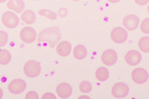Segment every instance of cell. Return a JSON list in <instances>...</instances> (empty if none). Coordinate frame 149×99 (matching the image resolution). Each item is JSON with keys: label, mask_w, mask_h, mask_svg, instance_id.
<instances>
[{"label": "cell", "mask_w": 149, "mask_h": 99, "mask_svg": "<svg viewBox=\"0 0 149 99\" xmlns=\"http://www.w3.org/2000/svg\"><path fill=\"white\" fill-rule=\"evenodd\" d=\"M79 98L90 99V97H88V96H86V95H82V96H80V97H79Z\"/></svg>", "instance_id": "obj_29"}, {"label": "cell", "mask_w": 149, "mask_h": 99, "mask_svg": "<svg viewBox=\"0 0 149 99\" xmlns=\"http://www.w3.org/2000/svg\"><path fill=\"white\" fill-rule=\"evenodd\" d=\"M72 1H80V0H72Z\"/></svg>", "instance_id": "obj_32"}, {"label": "cell", "mask_w": 149, "mask_h": 99, "mask_svg": "<svg viewBox=\"0 0 149 99\" xmlns=\"http://www.w3.org/2000/svg\"><path fill=\"white\" fill-rule=\"evenodd\" d=\"M109 3H118L120 0H108Z\"/></svg>", "instance_id": "obj_28"}, {"label": "cell", "mask_w": 149, "mask_h": 99, "mask_svg": "<svg viewBox=\"0 0 149 99\" xmlns=\"http://www.w3.org/2000/svg\"><path fill=\"white\" fill-rule=\"evenodd\" d=\"M139 49L143 52L148 53L149 51V38L148 37H142L139 42Z\"/></svg>", "instance_id": "obj_19"}, {"label": "cell", "mask_w": 149, "mask_h": 99, "mask_svg": "<svg viewBox=\"0 0 149 99\" xmlns=\"http://www.w3.org/2000/svg\"><path fill=\"white\" fill-rule=\"evenodd\" d=\"M73 55L76 60H81L87 55V50L84 45H77L73 50Z\"/></svg>", "instance_id": "obj_15"}, {"label": "cell", "mask_w": 149, "mask_h": 99, "mask_svg": "<svg viewBox=\"0 0 149 99\" xmlns=\"http://www.w3.org/2000/svg\"><path fill=\"white\" fill-rule=\"evenodd\" d=\"M56 93L61 98H67L72 93V88L67 83H61L56 87Z\"/></svg>", "instance_id": "obj_12"}, {"label": "cell", "mask_w": 149, "mask_h": 99, "mask_svg": "<svg viewBox=\"0 0 149 99\" xmlns=\"http://www.w3.org/2000/svg\"><path fill=\"white\" fill-rule=\"evenodd\" d=\"M140 29L143 33L148 34L149 33V19L146 18L143 21H142L141 25H140Z\"/></svg>", "instance_id": "obj_23"}, {"label": "cell", "mask_w": 149, "mask_h": 99, "mask_svg": "<svg viewBox=\"0 0 149 99\" xmlns=\"http://www.w3.org/2000/svg\"><path fill=\"white\" fill-rule=\"evenodd\" d=\"M80 91L83 93H88L92 90V84L89 81H83L79 86Z\"/></svg>", "instance_id": "obj_21"}, {"label": "cell", "mask_w": 149, "mask_h": 99, "mask_svg": "<svg viewBox=\"0 0 149 99\" xmlns=\"http://www.w3.org/2000/svg\"><path fill=\"white\" fill-rule=\"evenodd\" d=\"M11 54L5 49L0 50V64L5 65L11 61Z\"/></svg>", "instance_id": "obj_18"}, {"label": "cell", "mask_w": 149, "mask_h": 99, "mask_svg": "<svg viewBox=\"0 0 149 99\" xmlns=\"http://www.w3.org/2000/svg\"><path fill=\"white\" fill-rule=\"evenodd\" d=\"M8 36L7 32L4 31H0V47L4 46L8 43Z\"/></svg>", "instance_id": "obj_22"}, {"label": "cell", "mask_w": 149, "mask_h": 99, "mask_svg": "<svg viewBox=\"0 0 149 99\" xmlns=\"http://www.w3.org/2000/svg\"><path fill=\"white\" fill-rule=\"evenodd\" d=\"M7 0H0V3H5Z\"/></svg>", "instance_id": "obj_31"}, {"label": "cell", "mask_w": 149, "mask_h": 99, "mask_svg": "<svg viewBox=\"0 0 149 99\" xmlns=\"http://www.w3.org/2000/svg\"><path fill=\"white\" fill-rule=\"evenodd\" d=\"M21 19L24 23L31 25L32 23H34V21L36 20V14L33 11L27 10L22 13Z\"/></svg>", "instance_id": "obj_16"}, {"label": "cell", "mask_w": 149, "mask_h": 99, "mask_svg": "<svg viewBox=\"0 0 149 99\" xmlns=\"http://www.w3.org/2000/svg\"><path fill=\"white\" fill-rule=\"evenodd\" d=\"M61 38V33L58 27L52 26L43 29L39 33L38 42L43 46H47L49 47L56 46L58 44L59 41Z\"/></svg>", "instance_id": "obj_1"}, {"label": "cell", "mask_w": 149, "mask_h": 99, "mask_svg": "<svg viewBox=\"0 0 149 99\" xmlns=\"http://www.w3.org/2000/svg\"><path fill=\"white\" fill-rule=\"evenodd\" d=\"M42 71L41 64L35 60H29L24 65V73L27 77L35 78L37 77Z\"/></svg>", "instance_id": "obj_2"}, {"label": "cell", "mask_w": 149, "mask_h": 99, "mask_svg": "<svg viewBox=\"0 0 149 99\" xmlns=\"http://www.w3.org/2000/svg\"><path fill=\"white\" fill-rule=\"evenodd\" d=\"M25 98H26V99H37L39 98V96L35 91H29L26 94Z\"/></svg>", "instance_id": "obj_24"}, {"label": "cell", "mask_w": 149, "mask_h": 99, "mask_svg": "<svg viewBox=\"0 0 149 99\" xmlns=\"http://www.w3.org/2000/svg\"><path fill=\"white\" fill-rule=\"evenodd\" d=\"M37 38V33L36 31L30 26H26L23 27L20 31V39L23 42L30 44L35 42Z\"/></svg>", "instance_id": "obj_6"}, {"label": "cell", "mask_w": 149, "mask_h": 99, "mask_svg": "<svg viewBox=\"0 0 149 99\" xmlns=\"http://www.w3.org/2000/svg\"><path fill=\"white\" fill-rule=\"evenodd\" d=\"M118 60L117 53L115 52V51L109 49L106 50L101 55V61L105 65H113Z\"/></svg>", "instance_id": "obj_9"}, {"label": "cell", "mask_w": 149, "mask_h": 99, "mask_svg": "<svg viewBox=\"0 0 149 99\" xmlns=\"http://www.w3.org/2000/svg\"><path fill=\"white\" fill-rule=\"evenodd\" d=\"M39 14L43 17H46L51 20H56L57 18V14L50 9H41L39 11Z\"/></svg>", "instance_id": "obj_20"}, {"label": "cell", "mask_w": 149, "mask_h": 99, "mask_svg": "<svg viewBox=\"0 0 149 99\" xmlns=\"http://www.w3.org/2000/svg\"><path fill=\"white\" fill-rule=\"evenodd\" d=\"M42 98H53V99H56V96L54 95L53 93H47L43 94L42 97Z\"/></svg>", "instance_id": "obj_25"}, {"label": "cell", "mask_w": 149, "mask_h": 99, "mask_svg": "<svg viewBox=\"0 0 149 99\" xmlns=\"http://www.w3.org/2000/svg\"><path fill=\"white\" fill-rule=\"evenodd\" d=\"M56 51L58 53L59 55L62 57L68 56L71 52V45L68 42H61L56 46Z\"/></svg>", "instance_id": "obj_13"}, {"label": "cell", "mask_w": 149, "mask_h": 99, "mask_svg": "<svg viewBox=\"0 0 149 99\" xmlns=\"http://www.w3.org/2000/svg\"><path fill=\"white\" fill-rule=\"evenodd\" d=\"M128 86L124 83H117L112 88V95L116 98H122L128 94Z\"/></svg>", "instance_id": "obj_7"}, {"label": "cell", "mask_w": 149, "mask_h": 99, "mask_svg": "<svg viewBox=\"0 0 149 99\" xmlns=\"http://www.w3.org/2000/svg\"><path fill=\"white\" fill-rule=\"evenodd\" d=\"M128 33L123 27H115L111 31V39L116 44H122L126 42Z\"/></svg>", "instance_id": "obj_4"}, {"label": "cell", "mask_w": 149, "mask_h": 99, "mask_svg": "<svg viewBox=\"0 0 149 99\" xmlns=\"http://www.w3.org/2000/svg\"><path fill=\"white\" fill-rule=\"evenodd\" d=\"M139 17L135 14H129L123 18V26L126 27V29H128V31H133L135 30L139 25Z\"/></svg>", "instance_id": "obj_10"}, {"label": "cell", "mask_w": 149, "mask_h": 99, "mask_svg": "<svg viewBox=\"0 0 149 99\" xmlns=\"http://www.w3.org/2000/svg\"><path fill=\"white\" fill-rule=\"evenodd\" d=\"M125 61L128 65L134 66L139 64L142 60V55L138 51H129L125 55Z\"/></svg>", "instance_id": "obj_11"}, {"label": "cell", "mask_w": 149, "mask_h": 99, "mask_svg": "<svg viewBox=\"0 0 149 99\" xmlns=\"http://www.w3.org/2000/svg\"><path fill=\"white\" fill-rule=\"evenodd\" d=\"M27 87V84L24 80L20 78H15L12 80L8 84V90L11 93L19 94L22 93Z\"/></svg>", "instance_id": "obj_5"}, {"label": "cell", "mask_w": 149, "mask_h": 99, "mask_svg": "<svg viewBox=\"0 0 149 99\" xmlns=\"http://www.w3.org/2000/svg\"><path fill=\"white\" fill-rule=\"evenodd\" d=\"M58 13L61 17H65V16L67 15V10L65 8H61L58 11Z\"/></svg>", "instance_id": "obj_27"}, {"label": "cell", "mask_w": 149, "mask_h": 99, "mask_svg": "<svg viewBox=\"0 0 149 99\" xmlns=\"http://www.w3.org/2000/svg\"><path fill=\"white\" fill-rule=\"evenodd\" d=\"M2 22L6 27L13 29L18 26L19 17L13 12H5L2 16Z\"/></svg>", "instance_id": "obj_3"}, {"label": "cell", "mask_w": 149, "mask_h": 99, "mask_svg": "<svg viewBox=\"0 0 149 99\" xmlns=\"http://www.w3.org/2000/svg\"><path fill=\"white\" fill-rule=\"evenodd\" d=\"M3 98V90L0 88V99Z\"/></svg>", "instance_id": "obj_30"}, {"label": "cell", "mask_w": 149, "mask_h": 99, "mask_svg": "<svg viewBox=\"0 0 149 99\" xmlns=\"http://www.w3.org/2000/svg\"><path fill=\"white\" fill-rule=\"evenodd\" d=\"M135 1V3H137V4H139V5H146L148 3V0H134Z\"/></svg>", "instance_id": "obj_26"}, {"label": "cell", "mask_w": 149, "mask_h": 99, "mask_svg": "<svg viewBox=\"0 0 149 99\" xmlns=\"http://www.w3.org/2000/svg\"><path fill=\"white\" fill-rule=\"evenodd\" d=\"M109 70L105 67H100L95 71V78H97V80L100 82L106 81L109 78Z\"/></svg>", "instance_id": "obj_17"}, {"label": "cell", "mask_w": 149, "mask_h": 99, "mask_svg": "<svg viewBox=\"0 0 149 99\" xmlns=\"http://www.w3.org/2000/svg\"><path fill=\"white\" fill-rule=\"evenodd\" d=\"M132 79L136 84H145L148 80V72L143 68L135 69L132 72Z\"/></svg>", "instance_id": "obj_8"}, {"label": "cell", "mask_w": 149, "mask_h": 99, "mask_svg": "<svg viewBox=\"0 0 149 99\" xmlns=\"http://www.w3.org/2000/svg\"><path fill=\"white\" fill-rule=\"evenodd\" d=\"M7 7L17 13H20L25 8V3L22 0H9L7 3Z\"/></svg>", "instance_id": "obj_14"}]
</instances>
